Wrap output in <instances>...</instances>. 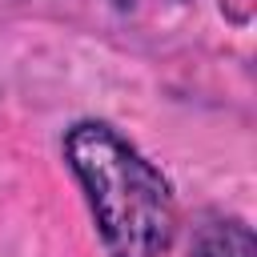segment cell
I'll return each instance as SVG.
<instances>
[{
    "label": "cell",
    "mask_w": 257,
    "mask_h": 257,
    "mask_svg": "<svg viewBox=\"0 0 257 257\" xmlns=\"http://www.w3.org/2000/svg\"><path fill=\"white\" fill-rule=\"evenodd\" d=\"M64 165L76 177L108 257H165L177 233V197L169 177L108 120L68 124Z\"/></svg>",
    "instance_id": "obj_1"
},
{
    "label": "cell",
    "mask_w": 257,
    "mask_h": 257,
    "mask_svg": "<svg viewBox=\"0 0 257 257\" xmlns=\"http://www.w3.org/2000/svg\"><path fill=\"white\" fill-rule=\"evenodd\" d=\"M189 257H257L253 229L241 217H209L197 225Z\"/></svg>",
    "instance_id": "obj_2"
}]
</instances>
